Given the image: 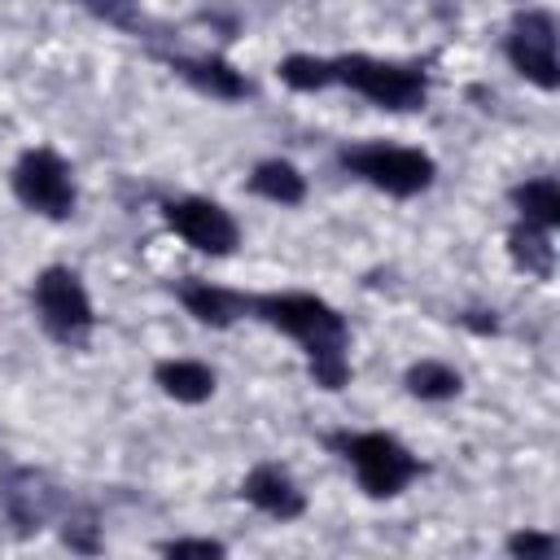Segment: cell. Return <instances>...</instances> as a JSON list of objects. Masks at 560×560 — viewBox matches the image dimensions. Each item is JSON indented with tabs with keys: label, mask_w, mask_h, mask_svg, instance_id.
Wrapping results in <instances>:
<instances>
[{
	"label": "cell",
	"mask_w": 560,
	"mask_h": 560,
	"mask_svg": "<svg viewBox=\"0 0 560 560\" xmlns=\"http://www.w3.org/2000/svg\"><path fill=\"white\" fill-rule=\"evenodd\" d=\"M337 79H346L350 88H359L363 96H372L376 105L389 109H411L424 101V79L402 70V66H385V61H368V57H346L332 66Z\"/></svg>",
	"instance_id": "cell-1"
},
{
	"label": "cell",
	"mask_w": 560,
	"mask_h": 560,
	"mask_svg": "<svg viewBox=\"0 0 560 560\" xmlns=\"http://www.w3.org/2000/svg\"><path fill=\"white\" fill-rule=\"evenodd\" d=\"M350 171H359L363 179H372L376 188L385 192H398V197H411L420 188H429L433 179V162L416 149H385V144H372V149H359L346 158Z\"/></svg>",
	"instance_id": "cell-2"
},
{
	"label": "cell",
	"mask_w": 560,
	"mask_h": 560,
	"mask_svg": "<svg viewBox=\"0 0 560 560\" xmlns=\"http://www.w3.org/2000/svg\"><path fill=\"white\" fill-rule=\"evenodd\" d=\"M350 459H354V472H359L363 490L376 494V499L381 494H398L411 481V472H416V459L394 438H385V433L354 438L350 442Z\"/></svg>",
	"instance_id": "cell-3"
},
{
	"label": "cell",
	"mask_w": 560,
	"mask_h": 560,
	"mask_svg": "<svg viewBox=\"0 0 560 560\" xmlns=\"http://www.w3.org/2000/svg\"><path fill=\"white\" fill-rule=\"evenodd\" d=\"M13 188L39 214H66L74 206V188H70V175H66V162L57 153H48V149H35V153H26L18 162Z\"/></svg>",
	"instance_id": "cell-4"
},
{
	"label": "cell",
	"mask_w": 560,
	"mask_h": 560,
	"mask_svg": "<svg viewBox=\"0 0 560 560\" xmlns=\"http://www.w3.org/2000/svg\"><path fill=\"white\" fill-rule=\"evenodd\" d=\"M262 315L293 332L298 341H306L311 350L319 346H341V319L332 315V306H324L319 298H306V293H284V298H267L262 302Z\"/></svg>",
	"instance_id": "cell-5"
},
{
	"label": "cell",
	"mask_w": 560,
	"mask_h": 560,
	"mask_svg": "<svg viewBox=\"0 0 560 560\" xmlns=\"http://www.w3.org/2000/svg\"><path fill=\"white\" fill-rule=\"evenodd\" d=\"M166 223H171L192 249H201V254H228V249L236 245V223H232L228 210L214 206V201H197V197L171 201V206H166Z\"/></svg>",
	"instance_id": "cell-6"
},
{
	"label": "cell",
	"mask_w": 560,
	"mask_h": 560,
	"mask_svg": "<svg viewBox=\"0 0 560 560\" xmlns=\"http://www.w3.org/2000/svg\"><path fill=\"white\" fill-rule=\"evenodd\" d=\"M35 302H39L48 328L61 332V337H70V332H79V328L92 324V302H88L83 284H79L66 267H48V271L35 280Z\"/></svg>",
	"instance_id": "cell-7"
},
{
	"label": "cell",
	"mask_w": 560,
	"mask_h": 560,
	"mask_svg": "<svg viewBox=\"0 0 560 560\" xmlns=\"http://www.w3.org/2000/svg\"><path fill=\"white\" fill-rule=\"evenodd\" d=\"M521 74H529L538 88H556V31L547 13H525L516 22V35L508 44Z\"/></svg>",
	"instance_id": "cell-8"
},
{
	"label": "cell",
	"mask_w": 560,
	"mask_h": 560,
	"mask_svg": "<svg viewBox=\"0 0 560 560\" xmlns=\"http://www.w3.org/2000/svg\"><path fill=\"white\" fill-rule=\"evenodd\" d=\"M245 499L258 503L262 512L271 516H298L302 512V494L293 490V481L276 468H258L249 481H245Z\"/></svg>",
	"instance_id": "cell-9"
},
{
	"label": "cell",
	"mask_w": 560,
	"mask_h": 560,
	"mask_svg": "<svg viewBox=\"0 0 560 560\" xmlns=\"http://www.w3.org/2000/svg\"><path fill=\"white\" fill-rule=\"evenodd\" d=\"M158 381H162V389H166L171 398H179V402H201V398H210V389H214V376H210L201 363H188V359L162 363V368H158Z\"/></svg>",
	"instance_id": "cell-10"
},
{
	"label": "cell",
	"mask_w": 560,
	"mask_h": 560,
	"mask_svg": "<svg viewBox=\"0 0 560 560\" xmlns=\"http://www.w3.org/2000/svg\"><path fill=\"white\" fill-rule=\"evenodd\" d=\"M254 188L262 192V197H271V201H302V175L289 166V162H262L258 171H254Z\"/></svg>",
	"instance_id": "cell-11"
},
{
	"label": "cell",
	"mask_w": 560,
	"mask_h": 560,
	"mask_svg": "<svg viewBox=\"0 0 560 560\" xmlns=\"http://www.w3.org/2000/svg\"><path fill=\"white\" fill-rule=\"evenodd\" d=\"M516 201H521L525 219H534V223H542V228L560 223V188H556L551 179H534V184H525V188L516 192Z\"/></svg>",
	"instance_id": "cell-12"
},
{
	"label": "cell",
	"mask_w": 560,
	"mask_h": 560,
	"mask_svg": "<svg viewBox=\"0 0 560 560\" xmlns=\"http://www.w3.org/2000/svg\"><path fill=\"white\" fill-rule=\"evenodd\" d=\"M184 306L206 324H228L232 319V298L223 289H210V284H188L184 289Z\"/></svg>",
	"instance_id": "cell-13"
},
{
	"label": "cell",
	"mask_w": 560,
	"mask_h": 560,
	"mask_svg": "<svg viewBox=\"0 0 560 560\" xmlns=\"http://www.w3.org/2000/svg\"><path fill=\"white\" fill-rule=\"evenodd\" d=\"M512 254H516L521 267H529V271H538V276L551 271V245H547V236H542L538 228H529V223L512 232Z\"/></svg>",
	"instance_id": "cell-14"
},
{
	"label": "cell",
	"mask_w": 560,
	"mask_h": 560,
	"mask_svg": "<svg viewBox=\"0 0 560 560\" xmlns=\"http://www.w3.org/2000/svg\"><path fill=\"white\" fill-rule=\"evenodd\" d=\"M407 385H411V394H420V398H446V394L459 389V376H455L451 368H442V363H416L411 376H407Z\"/></svg>",
	"instance_id": "cell-15"
},
{
	"label": "cell",
	"mask_w": 560,
	"mask_h": 560,
	"mask_svg": "<svg viewBox=\"0 0 560 560\" xmlns=\"http://www.w3.org/2000/svg\"><path fill=\"white\" fill-rule=\"evenodd\" d=\"M280 79L289 88H324L332 79V66L328 61H315V57H289L280 66Z\"/></svg>",
	"instance_id": "cell-16"
},
{
	"label": "cell",
	"mask_w": 560,
	"mask_h": 560,
	"mask_svg": "<svg viewBox=\"0 0 560 560\" xmlns=\"http://www.w3.org/2000/svg\"><path fill=\"white\" fill-rule=\"evenodd\" d=\"M197 79L210 88V92H219V96H236L245 83L223 66V61H206V66H197Z\"/></svg>",
	"instance_id": "cell-17"
},
{
	"label": "cell",
	"mask_w": 560,
	"mask_h": 560,
	"mask_svg": "<svg viewBox=\"0 0 560 560\" xmlns=\"http://www.w3.org/2000/svg\"><path fill=\"white\" fill-rule=\"evenodd\" d=\"M166 556H223V547L206 538H184V542H166Z\"/></svg>",
	"instance_id": "cell-18"
},
{
	"label": "cell",
	"mask_w": 560,
	"mask_h": 560,
	"mask_svg": "<svg viewBox=\"0 0 560 560\" xmlns=\"http://www.w3.org/2000/svg\"><path fill=\"white\" fill-rule=\"evenodd\" d=\"M512 551H516V556H551L556 547H551V538H538V534H516V538H512Z\"/></svg>",
	"instance_id": "cell-19"
}]
</instances>
